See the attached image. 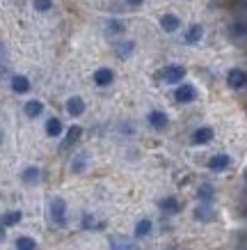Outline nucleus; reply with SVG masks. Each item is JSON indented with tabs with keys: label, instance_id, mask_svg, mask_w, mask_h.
<instances>
[{
	"label": "nucleus",
	"instance_id": "nucleus-1",
	"mask_svg": "<svg viewBox=\"0 0 247 250\" xmlns=\"http://www.w3.org/2000/svg\"><path fill=\"white\" fill-rule=\"evenodd\" d=\"M183 76H186V69L181 67V64H167V67H163L160 71L156 74L158 81H163V83H179V81H183Z\"/></svg>",
	"mask_w": 247,
	"mask_h": 250
},
{
	"label": "nucleus",
	"instance_id": "nucleus-2",
	"mask_svg": "<svg viewBox=\"0 0 247 250\" xmlns=\"http://www.w3.org/2000/svg\"><path fill=\"white\" fill-rule=\"evenodd\" d=\"M51 218L55 225H64V220H67V205H64L62 197H55L51 202Z\"/></svg>",
	"mask_w": 247,
	"mask_h": 250
},
{
	"label": "nucleus",
	"instance_id": "nucleus-3",
	"mask_svg": "<svg viewBox=\"0 0 247 250\" xmlns=\"http://www.w3.org/2000/svg\"><path fill=\"white\" fill-rule=\"evenodd\" d=\"M227 83H229L231 90H243L247 85V74L243 69H231V71L227 74Z\"/></svg>",
	"mask_w": 247,
	"mask_h": 250
},
{
	"label": "nucleus",
	"instance_id": "nucleus-4",
	"mask_svg": "<svg viewBox=\"0 0 247 250\" xmlns=\"http://www.w3.org/2000/svg\"><path fill=\"white\" fill-rule=\"evenodd\" d=\"M195 97H197L195 85H179L176 92H174V101H179V104H190V101H195Z\"/></svg>",
	"mask_w": 247,
	"mask_h": 250
},
{
	"label": "nucleus",
	"instance_id": "nucleus-5",
	"mask_svg": "<svg viewBox=\"0 0 247 250\" xmlns=\"http://www.w3.org/2000/svg\"><path fill=\"white\" fill-rule=\"evenodd\" d=\"M229 166H231V156H229V154H215V156L209 161V167L213 172H222V170H227Z\"/></svg>",
	"mask_w": 247,
	"mask_h": 250
},
{
	"label": "nucleus",
	"instance_id": "nucleus-6",
	"mask_svg": "<svg viewBox=\"0 0 247 250\" xmlns=\"http://www.w3.org/2000/svg\"><path fill=\"white\" fill-rule=\"evenodd\" d=\"M149 124L156 131H165L167 129V124H170V120H167V115H165L163 110H151L149 113Z\"/></svg>",
	"mask_w": 247,
	"mask_h": 250
},
{
	"label": "nucleus",
	"instance_id": "nucleus-7",
	"mask_svg": "<svg viewBox=\"0 0 247 250\" xmlns=\"http://www.w3.org/2000/svg\"><path fill=\"white\" fill-rule=\"evenodd\" d=\"M114 81V74H113V69H96V74H94V83L98 85V87H105V85H110Z\"/></svg>",
	"mask_w": 247,
	"mask_h": 250
},
{
	"label": "nucleus",
	"instance_id": "nucleus-8",
	"mask_svg": "<svg viewBox=\"0 0 247 250\" xmlns=\"http://www.w3.org/2000/svg\"><path fill=\"white\" fill-rule=\"evenodd\" d=\"M160 28H163L165 32H176L181 28V19L176 14H165L163 19H160Z\"/></svg>",
	"mask_w": 247,
	"mask_h": 250
},
{
	"label": "nucleus",
	"instance_id": "nucleus-9",
	"mask_svg": "<svg viewBox=\"0 0 247 250\" xmlns=\"http://www.w3.org/2000/svg\"><path fill=\"white\" fill-rule=\"evenodd\" d=\"M195 218L202 220V223H209V220L215 218V211H213V207H210L209 202H204V205L195 207Z\"/></svg>",
	"mask_w": 247,
	"mask_h": 250
},
{
	"label": "nucleus",
	"instance_id": "nucleus-10",
	"mask_svg": "<svg viewBox=\"0 0 247 250\" xmlns=\"http://www.w3.org/2000/svg\"><path fill=\"white\" fill-rule=\"evenodd\" d=\"M67 113L74 115V117H78V115L85 113V101H82L80 97H71L67 101Z\"/></svg>",
	"mask_w": 247,
	"mask_h": 250
},
{
	"label": "nucleus",
	"instance_id": "nucleus-11",
	"mask_svg": "<svg viewBox=\"0 0 247 250\" xmlns=\"http://www.w3.org/2000/svg\"><path fill=\"white\" fill-rule=\"evenodd\" d=\"M210 140H213V129H209V126H202V129H197L192 133V143L195 145H206Z\"/></svg>",
	"mask_w": 247,
	"mask_h": 250
},
{
	"label": "nucleus",
	"instance_id": "nucleus-12",
	"mask_svg": "<svg viewBox=\"0 0 247 250\" xmlns=\"http://www.w3.org/2000/svg\"><path fill=\"white\" fill-rule=\"evenodd\" d=\"M80 136H82V129H80V126H71V129L67 131V138L62 140V149H69L71 145H76Z\"/></svg>",
	"mask_w": 247,
	"mask_h": 250
},
{
	"label": "nucleus",
	"instance_id": "nucleus-13",
	"mask_svg": "<svg viewBox=\"0 0 247 250\" xmlns=\"http://www.w3.org/2000/svg\"><path fill=\"white\" fill-rule=\"evenodd\" d=\"M21 179L25 184H30V186H32V184H37L39 179H41V170H39V167H35V166L25 167V170H23V174H21Z\"/></svg>",
	"mask_w": 247,
	"mask_h": 250
},
{
	"label": "nucleus",
	"instance_id": "nucleus-14",
	"mask_svg": "<svg viewBox=\"0 0 247 250\" xmlns=\"http://www.w3.org/2000/svg\"><path fill=\"white\" fill-rule=\"evenodd\" d=\"M135 51V44L133 42H121V44L114 46V55L117 58H121V60H126V58H131V53Z\"/></svg>",
	"mask_w": 247,
	"mask_h": 250
},
{
	"label": "nucleus",
	"instance_id": "nucleus-15",
	"mask_svg": "<svg viewBox=\"0 0 247 250\" xmlns=\"http://www.w3.org/2000/svg\"><path fill=\"white\" fill-rule=\"evenodd\" d=\"M12 90H14L16 94H25V92L30 90V81L25 76H14L12 78Z\"/></svg>",
	"mask_w": 247,
	"mask_h": 250
},
{
	"label": "nucleus",
	"instance_id": "nucleus-16",
	"mask_svg": "<svg viewBox=\"0 0 247 250\" xmlns=\"http://www.w3.org/2000/svg\"><path fill=\"white\" fill-rule=\"evenodd\" d=\"M204 37V28L202 25H190L186 32V44H197Z\"/></svg>",
	"mask_w": 247,
	"mask_h": 250
},
{
	"label": "nucleus",
	"instance_id": "nucleus-17",
	"mask_svg": "<svg viewBox=\"0 0 247 250\" xmlns=\"http://www.w3.org/2000/svg\"><path fill=\"white\" fill-rule=\"evenodd\" d=\"M23 110H25L28 117H39V115L44 113V104H41V101H28Z\"/></svg>",
	"mask_w": 247,
	"mask_h": 250
},
{
	"label": "nucleus",
	"instance_id": "nucleus-18",
	"mask_svg": "<svg viewBox=\"0 0 247 250\" xmlns=\"http://www.w3.org/2000/svg\"><path fill=\"white\" fill-rule=\"evenodd\" d=\"M46 133L51 138H57L62 133V122L57 117H51V120L46 122Z\"/></svg>",
	"mask_w": 247,
	"mask_h": 250
},
{
	"label": "nucleus",
	"instance_id": "nucleus-19",
	"mask_svg": "<svg viewBox=\"0 0 247 250\" xmlns=\"http://www.w3.org/2000/svg\"><path fill=\"white\" fill-rule=\"evenodd\" d=\"M19 220H21V211H9L0 218V228H12V225H16Z\"/></svg>",
	"mask_w": 247,
	"mask_h": 250
},
{
	"label": "nucleus",
	"instance_id": "nucleus-20",
	"mask_svg": "<svg viewBox=\"0 0 247 250\" xmlns=\"http://www.w3.org/2000/svg\"><path fill=\"white\" fill-rule=\"evenodd\" d=\"M110 246H113V250H133V241H128L126 236H114Z\"/></svg>",
	"mask_w": 247,
	"mask_h": 250
},
{
	"label": "nucleus",
	"instance_id": "nucleus-21",
	"mask_svg": "<svg viewBox=\"0 0 247 250\" xmlns=\"http://www.w3.org/2000/svg\"><path fill=\"white\" fill-rule=\"evenodd\" d=\"M85 166H87V154H85V152L76 154V159L71 161V170H74V172H82V170H85Z\"/></svg>",
	"mask_w": 247,
	"mask_h": 250
},
{
	"label": "nucleus",
	"instance_id": "nucleus-22",
	"mask_svg": "<svg viewBox=\"0 0 247 250\" xmlns=\"http://www.w3.org/2000/svg\"><path fill=\"white\" fill-rule=\"evenodd\" d=\"M105 30H108V35H121V32L126 30V25L121 21H117V19H110L108 25H105Z\"/></svg>",
	"mask_w": 247,
	"mask_h": 250
},
{
	"label": "nucleus",
	"instance_id": "nucleus-23",
	"mask_svg": "<svg viewBox=\"0 0 247 250\" xmlns=\"http://www.w3.org/2000/svg\"><path fill=\"white\" fill-rule=\"evenodd\" d=\"M213 195H215V190H213V186H209V184L199 186V190H197V197H199L202 202H210V200H213Z\"/></svg>",
	"mask_w": 247,
	"mask_h": 250
},
{
	"label": "nucleus",
	"instance_id": "nucleus-24",
	"mask_svg": "<svg viewBox=\"0 0 247 250\" xmlns=\"http://www.w3.org/2000/svg\"><path fill=\"white\" fill-rule=\"evenodd\" d=\"M158 205H160V209H163V211H167V213H176V211H179V202H176L174 197H167V200H160Z\"/></svg>",
	"mask_w": 247,
	"mask_h": 250
},
{
	"label": "nucleus",
	"instance_id": "nucleus-25",
	"mask_svg": "<svg viewBox=\"0 0 247 250\" xmlns=\"http://www.w3.org/2000/svg\"><path fill=\"white\" fill-rule=\"evenodd\" d=\"M16 248L19 250H35L37 248V241L30 239V236H21V239H16Z\"/></svg>",
	"mask_w": 247,
	"mask_h": 250
},
{
	"label": "nucleus",
	"instance_id": "nucleus-26",
	"mask_svg": "<svg viewBox=\"0 0 247 250\" xmlns=\"http://www.w3.org/2000/svg\"><path fill=\"white\" fill-rule=\"evenodd\" d=\"M151 232V220H140L137 228H135V234L137 236H147Z\"/></svg>",
	"mask_w": 247,
	"mask_h": 250
},
{
	"label": "nucleus",
	"instance_id": "nucleus-27",
	"mask_svg": "<svg viewBox=\"0 0 247 250\" xmlns=\"http://www.w3.org/2000/svg\"><path fill=\"white\" fill-rule=\"evenodd\" d=\"M53 7V0H35V9L37 12H48Z\"/></svg>",
	"mask_w": 247,
	"mask_h": 250
},
{
	"label": "nucleus",
	"instance_id": "nucleus-28",
	"mask_svg": "<svg viewBox=\"0 0 247 250\" xmlns=\"http://www.w3.org/2000/svg\"><path fill=\"white\" fill-rule=\"evenodd\" d=\"M231 35L233 37H245L247 35V25H243V23H236L231 28Z\"/></svg>",
	"mask_w": 247,
	"mask_h": 250
},
{
	"label": "nucleus",
	"instance_id": "nucleus-29",
	"mask_svg": "<svg viewBox=\"0 0 247 250\" xmlns=\"http://www.w3.org/2000/svg\"><path fill=\"white\" fill-rule=\"evenodd\" d=\"M82 228H85V229H92V228H94V220H92L90 213H87V216L82 218Z\"/></svg>",
	"mask_w": 247,
	"mask_h": 250
},
{
	"label": "nucleus",
	"instance_id": "nucleus-30",
	"mask_svg": "<svg viewBox=\"0 0 247 250\" xmlns=\"http://www.w3.org/2000/svg\"><path fill=\"white\" fill-rule=\"evenodd\" d=\"M128 5H142V0H126Z\"/></svg>",
	"mask_w": 247,
	"mask_h": 250
},
{
	"label": "nucleus",
	"instance_id": "nucleus-31",
	"mask_svg": "<svg viewBox=\"0 0 247 250\" xmlns=\"http://www.w3.org/2000/svg\"><path fill=\"white\" fill-rule=\"evenodd\" d=\"M0 241H5V232L2 229H0Z\"/></svg>",
	"mask_w": 247,
	"mask_h": 250
},
{
	"label": "nucleus",
	"instance_id": "nucleus-32",
	"mask_svg": "<svg viewBox=\"0 0 247 250\" xmlns=\"http://www.w3.org/2000/svg\"><path fill=\"white\" fill-rule=\"evenodd\" d=\"M0 53H2V44H0Z\"/></svg>",
	"mask_w": 247,
	"mask_h": 250
},
{
	"label": "nucleus",
	"instance_id": "nucleus-33",
	"mask_svg": "<svg viewBox=\"0 0 247 250\" xmlns=\"http://www.w3.org/2000/svg\"><path fill=\"white\" fill-rule=\"evenodd\" d=\"M0 143H2V133H0Z\"/></svg>",
	"mask_w": 247,
	"mask_h": 250
}]
</instances>
